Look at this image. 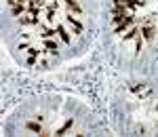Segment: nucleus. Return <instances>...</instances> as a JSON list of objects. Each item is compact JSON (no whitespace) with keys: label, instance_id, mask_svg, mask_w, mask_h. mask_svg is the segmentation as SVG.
Masks as SVG:
<instances>
[{"label":"nucleus","instance_id":"1","mask_svg":"<svg viewBox=\"0 0 158 137\" xmlns=\"http://www.w3.org/2000/svg\"><path fill=\"white\" fill-rule=\"evenodd\" d=\"M19 23H21V25H38V23H40V13H38V11H30V9H27V11L19 17Z\"/></svg>","mask_w":158,"mask_h":137},{"label":"nucleus","instance_id":"2","mask_svg":"<svg viewBox=\"0 0 158 137\" xmlns=\"http://www.w3.org/2000/svg\"><path fill=\"white\" fill-rule=\"evenodd\" d=\"M65 21H68V23L72 25V30H74V32H76V34H80V32L85 30V27H82V23H80V21H78L76 17H74L72 13H68V15H65Z\"/></svg>","mask_w":158,"mask_h":137},{"label":"nucleus","instance_id":"3","mask_svg":"<svg viewBox=\"0 0 158 137\" xmlns=\"http://www.w3.org/2000/svg\"><path fill=\"white\" fill-rule=\"evenodd\" d=\"M55 19H57V9L47 6V11H44V23L47 25H55Z\"/></svg>","mask_w":158,"mask_h":137},{"label":"nucleus","instance_id":"4","mask_svg":"<svg viewBox=\"0 0 158 137\" xmlns=\"http://www.w3.org/2000/svg\"><path fill=\"white\" fill-rule=\"evenodd\" d=\"M131 91H133V93H137L139 97H148V95H150V87L139 85V82H133V85H131Z\"/></svg>","mask_w":158,"mask_h":137},{"label":"nucleus","instance_id":"5","mask_svg":"<svg viewBox=\"0 0 158 137\" xmlns=\"http://www.w3.org/2000/svg\"><path fill=\"white\" fill-rule=\"evenodd\" d=\"M25 129H27V131H32V133H40V135H49V133H47V131L42 129V125H40V120H38V122H32V120H27V122H25Z\"/></svg>","mask_w":158,"mask_h":137},{"label":"nucleus","instance_id":"6","mask_svg":"<svg viewBox=\"0 0 158 137\" xmlns=\"http://www.w3.org/2000/svg\"><path fill=\"white\" fill-rule=\"evenodd\" d=\"M42 49H47L49 53H57V51H59V44H57V40H51V38H42Z\"/></svg>","mask_w":158,"mask_h":137},{"label":"nucleus","instance_id":"7","mask_svg":"<svg viewBox=\"0 0 158 137\" xmlns=\"http://www.w3.org/2000/svg\"><path fill=\"white\" fill-rule=\"evenodd\" d=\"M133 23H135V19L131 17V15H127V19H124L122 23H118V25H116V27H114V32H116V34H122V32H124L127 27H131Z\"/></svg>","mask_w":158,"mask_h":137},{"label":"nucleus","instance_id":"8","mask_svg":"<svg viewBox=\"0 0 158 137\" xmlns=\"http://www.w3.org/2000/svg\"><path fill=\"white\" fill-rule=\"evenodd\" d=\"M124 19H127V13H124V9H114V11H112V21H114L116 25L122 23Z\"/></svg>","mask_w":158,"mask_h":137},{"label":"nucleus","instance_id":"9","mask_svg":"<svg viewBox=\"0 0 158 137\" xmlns=\"http://www.w3.org/2000/svg\"><path fill=\"white\" fill-rule=\"evenodd\" d=\"M63 2H65V6L70 9V13H76V15H80V13H82L80 4H78L76 0H63Z\"/></svg>","mask_w":158,"mask_h":137},{"label":"nucleus","instance_id":"10","mask_svg":"<svg viewBox=\"0 0 158 137\" xmlns=\"http://www.w3.org/2000/svg\"><path fill=\"white\" fill-rule=\"evenodd\" d=\"M27 9L40 13V9H44V0H27Z\"/></svg>","mask_w":158,"mask_h":137},{"label":"nucleus","instance_id":"11","mask_svg":"<svg viewBox=\"0 0 158 137\" xmlns=\"http://www.w3.org/2000/svg\"><path fill=\"white\" fill-rule=\"evenodd\" d=\"M57 34L61 36V40H63L65 44H70V42H72V38H70V34H68V30H65L63 25H57Z\"/></svg>","mask_w":158,"mask_h":137},{"label":"nucleus","instance_id":"12","mask_svg":"<svg viewBox=\"0 0 158 137\" xmlns=\"http://www.w3.org/2000/svg\"><path fill=\"white\" fill-rule=\"evenodd\" d=\"M139 32H141L139 27H131V30H129V32H124L122 36H124V40H131V38H137V36H139Z\"/></svg>","mask_w":158,"mask_h":137},{"label":"nucleus","instance_id":"13","mask_svg":"<svg viewBox=\"0 0 158 137\" xmlns=\"http://www.w3.org/2000/svg\"><path fill=\"white\" fill-rule=\"evenodd\" d=\"M72 127H74V120H68V122L61 127V129H57V133H55V135H63V133H68V131H70Z\"/></svg>","mask_w":158,"mask_h":137},{"label":"nucleus","instance_id":"14","mask_svg":"<svg viewBox=\"0 0 158 137\" xmlns=\"http://www.w3.org/2000/svg\"><path fill=\"white\" fill-rule=\"evenodd\" d=\"M156 110H158V103H156Z\"/></svg>","mask_w":158,"mask_h":137}]
</instances>
